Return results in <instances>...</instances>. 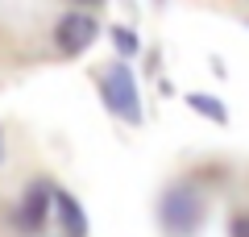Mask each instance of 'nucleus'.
I'll return each instance as SVG.
<instances>
[{"label":"nucleus","instance_id":"obj_4","mask_svg":"<svg viewBox=\"0 0 249 237\" xmlns=\"http://www.w3.org/2000/svg\"><path fill=\"white\" fill-rule=\"evenodd\" d=\"M46 204H50V187H42V183H34L25 192V204H21V229H42V220H46Z\"/></svg>","mask_w":249,"mask_h":237},{"label":"nucleus","instance_id":"obj_7","mask_svg":"<svg viewBox=\"0 0 249 237\" xmlns=\"http://www.w3.org/2000/svg\"><path fill=\"white\" fill-rule=\"evenodd\" d=\"M116 46H121L124 54H133V50H137V38H133V34H124V29H116Z\"/></svg>","mask_w":249,"mask_h":237},{"label":"nucleus","instance_id":"obj_6","mask_svg":"<svg viewBox=\"0 0 249 237\" xmlns=\"http://www.w3.org/2000/svg\"><path fill=\"white\" fill-rule=\"evenodd\" d=\"M191 108H199V113H208L212 121H220V125H224V108L216 104V100H208V96H191Z\"/></svg>","mask_w":249,"mask_h":237},{"label":"nucleus","instance_id":"obj_1","mask_svg":"<svg viewBox=\"0 0 249 237\" xmlns=\"http://www.w3.org/2000/svg\"><path fill=\"white\" fill-rule=\"evenodd\" d=\"M104 104L112 108L116 117H124L129 125H142V104H137V83L129 75L124 62H112L104 71Z\"/></svg>","mask_w":249,"mask_h":237},{"label":"nucleus","instance_id":"obj_2","mask_svg":"<svg viewBox=\"0 0 249 237\" xmlns=\"http://www.w3.org/2000/svg\"><path fill=\"white\" fill-rule=\"evenodd\" d=\"M199 217H204V200H199L191 187H170V192L162 196V220H166L170 233H178V237L196 233Z\"/></svg>","mask_w":249,"mask_h":237},{"label":"nucleus","instance_id":"obj_5","mask_svg":"<svg viewBox=\"0 0 249 237\" xmlns=\"http://www.w3.org/2000/svg\"><path fill=\"white\" fill-rule=\"evenodd\" d=\"M54 200H58V212H62V220H67V229H71V237L88 233V217H83V208L71 200V196H67V192H54Z\"/></svg>","mask_w":249,"mask_h":237},{"label":"nucleus","instance_id":"obj_9","mask_svg":"<svg viewBox=\"0 0 249 237\" xmlns=\"http://www.w3.org/2000/svg\"><path fill=\"white\" fill-rule=\"evenodd\" d=\"M83 4H91V0H83Z\"/></svg>","mask_w":249,"mask_h":237},{"label":"nucleus","instance_id":"obj_8","mask_svg":"<svg viewBox=\"0 0 249 237\" xmlns=\"http://www.w3.org/2000/svg\"><path fill=\"white\" fill-rule=\"evenodd\" d=\"M232 237H249V217H237V220H232Z\"/></svg>","mask_w":249,"mask_h":237},{"label":"nucleus","instance_id":"obj_3","mask_svg":"<svg viewBox=\"0 0 249 237\" xmlns=\"http://www.w3.org/2000/svg\"><path fill=\"white\" fill-rule=\"evenodd\" d=\"M100 25L91 17H83V13H71V17L58 21V50L62 54H83L91 42H96Z\"/></svg>","mask_w":249,"mask_h":237}]
</instances>
